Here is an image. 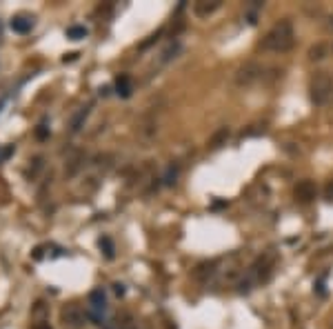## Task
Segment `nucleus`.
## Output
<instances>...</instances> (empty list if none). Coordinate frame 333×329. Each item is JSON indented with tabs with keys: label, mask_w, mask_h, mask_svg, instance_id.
<instances>
[{
	"label": "nucleus",
	"mask_w": 333,
	"mask_h": 329,
	"mask_svg": "<svg viewBox=\"0 0 333 329\" xmlns=\"http://www.w3.org/2000/svg\"><path fill=\"white\" fill-rule=\"evenodd\" d=\"M293 45H296V29H293V23L289 18H282L264 33L262 43H260V49L271 51V53H284V51H289Z\"/></svg>",
	"instance_id": "1"
},
{
	"label": "nucleus",
	"mask_w": 333,
	"mask_h": 329,
	"mask_svg": "<svg viewBox=\"0 0 333 329\" xmlns=\"http://www.w3.org/2000/svg\"><path fill=\"white\" fill-rule=\"evenodd\" d=\"M309 96H311V103L322 107L331 100L333 96V78L329 76L326 71H316L309 83Z\"/></svg>",
	"instance_id": "2"
},
{
	"label": "nucleus",
	"mask_w": 333,
	"mask_h": 329,
	"mask_svg": "<svg viewBox=\"0 0 333 329\" xmlns=\"http://www.w3.org/2000/svg\"><path fill=\"white\" fill-rule=\"evenodd\" d=\"M262 76H264L262 67H260L258 63H244L242 67H238L236 73H233V83H236L238 87H251V85H256Z\"/></svg>",
	"instance_id": "3"
},
{
	"label": "nucleus",
	"mask_w": 333,
	"mask_h": 329,
	"mask_svg": "<svg viewBox=\"0 0 333 329\" xmlns=\"http://www.w3.org/2000/svg\"><path fill=\"white\" fill-rule=\"evenodd\" d=\"M63 323L67 327H71V329H80V327L85 325V312H82V307L76 305V303L67 305L65 309H63Z\"/></svg>",
	"instance_id": "4"
},
{
	"label": "nucleus",
	"mask_w": 333,
	"mask_h": 329,
	"mask_svg": "<svg viewBox=\"0 0 333 329\" xmlns=\"http://www.w3.org/2000/svg\"><path fill=\"white\" fill-rule=\"evenodd\" d=\"M273 260H276V256H273V254H264V256H260L256 263H253L251 274L258 280H269L271 269H273Z\"/></svg>",
	"instance_id": "5"
},
{
	"label": "nucleus",
	"mask_w": 333,
	"mask_h": 329,
	"mask_svg": "<svg viewBox=\"0 0 333 329\" xmlns=\"http://www.w3.org/2000/svg\"><path fill=\"white\" fill-rule=\"evenodd\" d=\"M220 9V0H198L196 5H193V13H196L198 18H209L213 11Z\"/></svg>",
	"instance_id": "6"
},
{
	"label": "nucleus",
	"mask_w": 333,
	"mask_h": 329,
	"mask_svg": "<svg viewBox=\"0 0 333 329\" xmlns=\"http://www.w3.org/2000/svg\"><path fill=\"white\" fill-rule=\"evenodd\" d=\"M296 198L300 203H309V200L316 198V185L311 180H300L296 185Z\"/></svg>",
	"instance_id": "7"
},
{
	"label": "nucleus",
	"mask_w": 333,
	"mask_h": 329,
	"mask_svg": "<svg viewBox=\"0 0 333 329\" xmlns=\"http://www.w3.org/2000/svg\"><path fill=\"white\" fill-rule=\"evenodd\" d=\"M89 113H91V105L80 107V109L73 113V118H71V123H69V131L71 133H78L80 129H82L85 123H87V118H89Z\"/></svg>",
	"instance_id": "8"
},
{
	"label": "nucleus",
	"mask_w": 333,
	"mask_h": 329,
	"mask_svg": "<svg viewBox=\"0 0 333 329\" xmlns=\"http://www.w3.org/2000/svg\"><path fill=\"white\" fill-rule=\"evenodd\" d=\"M9 27L16 33H29L31 27H33V18H29V16H16V18H11Z\"/></svg>",
	"instance_id": "9"
},
{
	"label": "nucleus",
	"mask_w": 333,
	"mask_h": 329,
	"mask_svg": "<svg viewBox=\"0 0 333 329\" xmlns=\"http://www.w3.org/2000/svg\"><path fill=\"white\" fill-rule=\"evenodd\" d=\"M116 93L120 98H129L133 93V85H131V78L127 76V73H122V76L116 78Z\"/></svg>",
	"instance_id": "10"
},
{
	"label": "nucleus",
	"mask_w": 333,
	"mask_h": 329,
	"mask_svg": "<svg viewBox=\"0 0 333 329\" xmlns=\"http://www.w3.org/2000/svg\"><path fill=\"white\" fill-rule=\"evenodd\" d=\"M89 305L93 312H105L107 309V296L102 289H93L89 294Z\"/></svg>",
	"instance_id": "11"
},
{
	"label": "nucleus",
	"mask_w": 333,
	"mask_h": 329,
	"mask_svg": "<svg viewBox=\"0 0 333 329\" xmlns=\"http://www.w3.org/2000/svg\"><path fill=\"white\" fill-rule=\"evenodd\" d=\"M231 136V131H229V127H220V129L213 133L211 140H209V147L211 149H220L222 145H226V140H229Z\"/></svg>",
	"instance_id": "12"
},
{
	"label": "nucleus",
	"mask_w": 333,
	"mask_h": 329,
	"mask_svg": "<svg viewBox=\"0 0 333 329\" xmlns=\"http://www.w3.org/2000/svg\"><path fill=\"white\" fill-rule=\"evenodd\" d=\"M213 274H216V263H202L196 267V272H193V276L198 280H209Z\"/></svg>",
	"instance_id": "13"
},
{
	"label": "nucleus",
	"mask_w": 333,
	"mask_h": 329,
	"mask_svg": "<svg viewBox=\"0 0 333 329\" xmlns=\"http://www.w3.org/2000/svg\"><path fill=\"white\" fill-rule=\"evenodd\" d=\"M180 51H182V45H180V43H171V45L167 47V49H164L162 53H160V65H167V63H169V60L176 58Z\"/></svg>",
	"instance_id": "14"
},
{
	"label": "nucleus",
	"mask_w": 333,
	"mask_h": 329,
	"mask_svg": "<svg viewBox=\"0 0 333 329\" xmlns=\"http://www.w3.org/2000/svg\"><path fill=\"white\" fill-rule=\"evenodd\" d=\"M306 56H309V60H313V63H316V60H324V58H326V45H324V43L313 45Z\"/></svg>",
	"instance_id": "15"
},
{
	"label": "nucleus",
	"mask_w": 333,
	"mask_h": 329,
	"mask_svg": "<svg viewBox=\"0 0 333 329\" xmlns=\"http://www.w3.org/2000/svg\"><path fill=\"white\" fill-rule=\"evenodd\" d=\"M87 27H82V25H71L69 29H67V38L69 40H82V38H87Z\"/></svg>",
	"instance_id": "16"
},
{
	"label": "nucleus",
	"mask_w": 333,
	"mask_h": 329,
	"mask_svg": "<svg viewBox=\"0 0 333 329\" xmlns=\"http://www.w3.org/2000/svg\"><path fill=\"white\" fill-rule=\"evenodd\" d=\"M178 173H180L178 165H169V167H167V171H164V176H162L164 185H176V180H178Z\"/></svg>",
	"instance_id": "17"
},
{
	"label": "nucleus",
	"mask_w": 333,
	"mask_h": 329,
	"mask_svg": "<svg viewBox=\"0 0 333 329\" xmlns=\"http://www.w3.org/2000/svg\"><path fill=\"white\" fill-rule=\"evenodd\" d=\"M100 249L105 251L107 258H113V243H111V238H107V236L100 238Z\"/></svg>",
	"instance_id": "18"
},
{
	"label": "nucleus",
	"mask_w": 333,
	"mask_h": 329,
	"mask_svg": "<svg viewBox=\"0 0 333 329\" xmlns=\"http://www.w3.org/2000/svg\"><path fill=\"white\" fill-rule=\"evenodd\" d=\"M36 136H38L40 140H45L47 136H49V129H47V127H45V125H40V127H38V129H36Z\"/></svg>",
	"instance_id": "19"
},
{
	"label": "nucleus",
	"mask_w": 333,
	"mask_h": 329,
	"mask_svg": "<svg viewBox=\"0 0 333 329\" xmlns=\"http://www.w3.org/2000/svg\"><path fill=\"white\" fill-rule=\"evenodd\" d=\"M113 292H116V294H118V296H122V294H124V285H120V283H116V285H113Z\"/></svg>",
	"instance_id": "20"
},
{
	"label": "nucleus",
	"mask_w": 333,
	"mask_h": 329,
	"mask_svg": "<svg viewBox=\"0 0 333 329\" xmlns=\"http://www.w3.org/2000/svg\"><path fill=\"white\" fill-rule=\"evenodd\" d=\"M31 329H51V327H49V323H45V320H40V323H36V325H33Z\"/></svg>",
	"instance_id": "21"
},
{
	"label": "nucleus",
	"mask_w": 333,
	"mask_h": 329,
	"mask_svg": "<svg viewBox=\"0 0 333 329\" xmlns=\"http://www.w3.org/2000/svg\"><path fill=\"white\" fill-rule=\"evenodd\" d=\"M9 153H11V147H7V149H3V151H0V160L9 158Z\"/></svg>",
	"instance_id": "22"
},
{
	"label": "nucleus",
	"mask_w": 333,
	"mask_h": 329,
	"mask_svg": "<svg viewBox=\"0 0 333 329\" xmlns=\"http://www.w3.org/2000/svg\"><path fill=\"white\" fill-rule=\"evenodd\" d=\"M329 29L333 31V16H329Z\"/></svg>",
	"instance_id": "23"
},
{
	"label": "nucleus",
	"mask_w": 333,
	"mask_h": 329,
	"mask_svg": "<svg viewBox=\"0 0 333 329\" xmlns=\"http://www.w3.org/2000/svg\"><path fill=\"white\" fill-rule=\"evenodd\" d=\"M0 107H3V103H0Z\"/></svg>",
	"instance_id": "24"
}]
</instances>
